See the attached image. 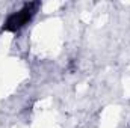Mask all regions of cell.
Returning <instances> with one entry per match:
<instances>
[{
	"label": "cell",
	"mask_w": 130,
	"mask_h": 128,
	"mask_svg": "<svg viewBox=\"0 0 130 128\" xmlns=\"http://www.w3.org/2000/svg\"><path fill=\"white\" fill-rule=\"evenodd\" d=\"M39 5L38 3H27L24 5V8L12 15L8 17V20L5 21V26H3V30H8V32H15L18 29H21L30 18L33 17V14L36 12V8Z\"/></svg>",
	"instance_id": "cell-1"
}]
</instances>
